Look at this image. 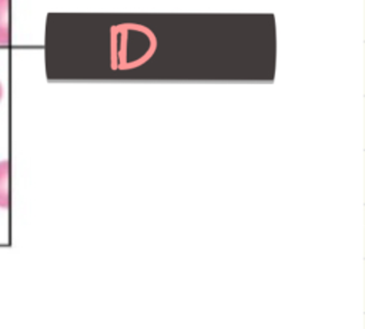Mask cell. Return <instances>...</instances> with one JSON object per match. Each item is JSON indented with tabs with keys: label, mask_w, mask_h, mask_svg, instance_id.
Segmentation results:
<instances>
[{
	"label": "cell",
	"mask_w": 365,
	"mask_h": 329,
	"mask_svg": "<svg viewBox=\"0 0 365 329\" xmlns=\"http://www.w3.org/2000/svg\"><path fill=\"white\" fill-rule=\"evenodd\" d=\"M10 41L9 27V0H0V44Z\"/></svg>",
	"instance_id": "7a4b0ae2"
},
{
	"label": "cell",
	"mask_w": 365,
	"mask_h": 329,
	"mask_svg": "<svg viewBox=\"0 0 365 329\" xmlns=\"http://www.w3.org/2000/svg\"><path fill=\"white\" fill-rule=\"evenodd\" d=\"M1 95H3V88H1V84H0V100H1Z\"/></svg>",
	"instance_id": "3957f363"
},
{
	"label": "cell",
	"mask_w": 365,
	"mask_h": 329,
	"mask_svg": "<svg viewBox=\"0 0 365 329\" xmlns=\"http://www.w3.org/2000/svg\"><path fill=\"white\" fill-rule=\"evenodd\" d=\"M10 204L9 197V162H0V208H7Z\"/></svg>",
	"instance_id": "6da1fadb"
}]
</instances>
